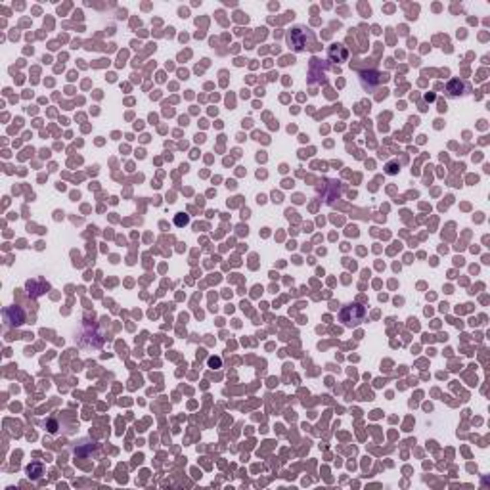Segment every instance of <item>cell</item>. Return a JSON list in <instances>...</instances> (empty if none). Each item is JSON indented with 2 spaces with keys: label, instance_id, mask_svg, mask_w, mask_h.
I'll return each mask as SVG.
<instances>
[{
  "label": "cell",
  "instance_id": "obj_1",
  "mask_svg": "<svg viewBox=\"0 0 490 490\" xmlns=\"http://www.w3.org/2000/svg\"><path fill=\"white\" fill-rule=\"evenodd\" d=\"M339 320L345 327H356L360 326L364 320H366V309L358 303H351L345 305L341 312H339Z\"/></svg>",
  "mask_w": 490,
  "mask_h": 490
},
{
  "label": "cell",
  "instance_id": "obj_2",
  "mask_svg": "<svg viewBox=\"0 0 490 490\" xmlns=\"http://www.w3.org/2000/svg\"><path fill=\"white\" fill-rule=\"evenodd\" d=\"M287 42H289V46H293V50L303 52L307 46L314 42V35H312V31H310V29L303 27V25H297V27H293L289 31V35H287Z\"/></svg>",
  "mask_w": 490,
  "mask_h": 490
},
{
  "label": "cell",
  "instance_id": "obj_3",
  "mask_svg": "<svg viewBox=\"0 0 490 490\" xmlns=\"http://www.w3.org/2000/svg\"><path fill=\"white\" fill-rule=\"evenodd\" d=\"M86 339H90V341H88V347H92V349H100V347L104 345V341H106L104 331H100V327L96 326L94 322H84V326H82L81 337H79V343H81V345H84V343H86Z\"/></svg>",
  "mask_w": 490,
  "mask_h": 490
},
{
  "label": "cell",
  "instance_id": "obj_4",
  "mask_svg": "<svg viewBox=\"0 0 490 490\" xmlns=\"http://www.w3.org/2000/svg\"><path fill=\"white\" fill-rule=\"evenodd\" d=\"M4 318H6V326H19L25 322V314L19 307H10L4 312Z\"/></svg>",
  "mask_w": 490,
  "mask_h": 490
},
{
  "label": "cell",
  "instance_id": "obj_5",
  "mask_svg": "<svg viewBox=\"0 0 490 490\" xmlns=\"http://www.w3.org/2000/svg\"><path fill=\"white\" fill-rule=\"evenodd\" d=\"M467 92V84L460 79H452V81L446 84V94L450 98H458V96H463Z\"/></svg>",
  "mask_w": 490,
  "mask_h": 490
},
{
  "label": "cell",
  "instance_id": "obj_6",
  "mask_svg": "<svg viewBox=\"0 0 490 490\" xmlns=\"http://www.w3.org/2000/svg\"><path fill=\"white\" fill-rule=\"evenodd\" d=\"M329 58L333 62H337V64H343V62H347V58H349V50L343 44H333L329 48Z\"/></svg>",
  "mask_w": 490,
  "mask_h": 490
},
{
  "label": "cell",
  "instance_id": "obj_7",
  "mask_svg": "<svg viewBox=\"0 0 490 490\" xmlns=\"http://www.w3.org/2000/svg\"><path fill=\"white\" fill-rule=\"evenodd\" d=\"M27 473L31 479H40L42 477V465L40 463H33V465L27 467Z\"/></svg>",
  "mask_w": 490,
  "mask_h": 490
},
{
  "label": "cell",
  "instance_id": "obj_8",
  "mask_svg": "<svg viewBox=\"0 0 490 490\" xmlns=\"http://www.w3.org/2000/svg\"><path fill=\"white\" fill-rule=\"evenodd\" d=\"M174 222H176V226H186V224L190 222V218L186 217L184 213H180V215H176V220H174Z\"/></svg>",
  "mask_w": 490,
  "mask_h": 490
}]
</instances>
